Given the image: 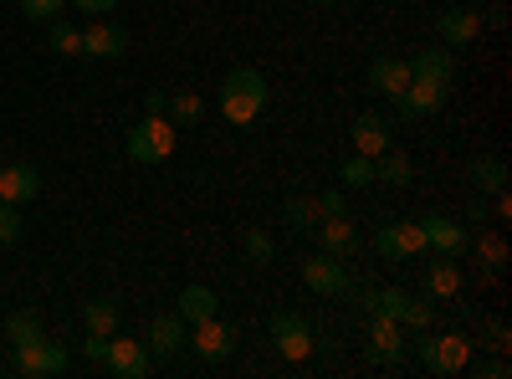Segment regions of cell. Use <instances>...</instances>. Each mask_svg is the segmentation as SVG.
<instances>
[{
  "instance_id": "1",
  "label": "cell",
  "mask_w": 512,
  "mask_h": 379,
  "mask_svg": "<svg viewBox=\"0 0 512 379\" xmlns=\"http://www.w3.org/2000/svg\"><path fill=\"white\" fill-rule=\"evenodd\" d=\"M262 108H267V77L256 67L226 72V82H221V118L236 123V129H246V123L262 118Z\"/></svg>"
},
{
  "instance_id": "11",
  "label": "cell",
  "mask_w": 512,
  "mask_h": 379,
  "mask_svg": "<svg viewBox=\"0 0 512 379\" xmlns=\"http://www.w3.org/2000/svg\"><path fill=\"white\" fill-rule=\"evenodd\" d=\"M374 246H379V257H384V262L425 257V231H420V221H400V226H384V231L374 236Z\"/></svg>"
},
{
  "instance_id": "10",
  "label": "cell",
  "mask_w": 512,
  "mask_h": 379,
  "mask_svg": "<svg viewBox=\"0 0 512 379\" xmlns=\"http://www.w3.org/2000/svg\"><path fill=\"white\" fill-rule=\"evenodd\" d=\"M369 359L374 364H400L405 359V323L369 313Z\"/></svg>"
},
{
  "instance_id": "2",
  "label": "cell",
  "mask_w": 512,
  "mask_h": 379,
  "mask_svg": "<svg viewBox=\"0 0 512 379\" xmlns=\"http://www.w3.org/2000/svg\"><path fill=\"white\" fill-rule=\"evenodd\" d=\"M175 144H180V129L164 113H144V123H134V129L123 134V149L134 164H164L175 154Z\"/></svg>"
},
{
  "instance_id": "30",
  "label": "cell",
  "mask_w": 512,
  "mask_h": 379,
  "mask_svg": "<svg viewBox=\"0 0 512 379\" xmlns=\"http://www.w3.org/2000/svg\"><path fill=\"white\" fill-rule=\"evenodd\" d=\"M477 262L497 277V272L507 267V241H502V236H482V241H477Z\"/></svg>"
},
{
  "instance_id": "26",
  "label": "cell",
  "mask_w": 512,
  "mask_h": 379,
  "mask_svg": "<svg viewBox=\"0 0 512 379\" xmlns=\"http://www.w3.org/2000/svg\"><path fill=\"white\" fill-rule=\"evenodd\" d=\"M200 113H205V103H200L195 93H175V98H169V108H164V118L175 123V129H190V123H200Z\"/></svg>"
},
{
  "instance_id": "41",
  "label": "cell",
  "mask_w": 512,
  "mask_h": 379,
  "mask_svg": "<svg viewBox=\"0 0 512 379\" xmlns=\"http://www.w3.org/2000/svg\"><path fill=\"white\" fill-rule=\"evenodd\" d=\"M164 108H169V93H159V88L144 93V113H164Z\"/></svg>"
},
{
  "instance_id": "18",
  "label": "cell",
  "mask_w": 512,
  "mask_h": 379,
  "mask_svg": "<svg viewBox=\"0 0 512 379\" xmlns=\"http://www.w3.org/2000/svg\"><path fill=\"white\" fill-rule=\"evenodd\" d=\"M384 149H390V123H384L379 113H359V118H354V154L379 159Z\"/></svg>"
},
{
  "instance_id": "5",
  "label": "cell",
  "mask_w": 512,
  "mask_h": 379,
  "mask_svg": "<svg viewBox=\"0 0 512 379\" xmlns=\"http://www.w3.org/2000/svg\"><path fill=\"white\" fill-rule=\"evenodd\" d=\"M103 369L118 374V379H144L154 369V354L144 349V339H123V333H113L108 354H103Z\"/></svg>"
},
{
  "instance_id": "21",
  "label": "cell",
  "mask_w": 512,
  "mask_h": 379,
  "mask_svg": "<svg viewBox=\"0 0 512 379\" xmlns=\"http://www.w3.org/2000/svg\"><path fill=\"white\" fill-rule=\"evenodd\" d=\"M318 246L328 251V257H338V262H349L354 251H359V231L344 221V216H333V221H323V231H318Z\"/></svg>"
},
{
  "instance_id": "34",
  "label": "cell",
  "mask_w": 512,
  "mask_h": 379,
  "mask_svg": "<svg viewBox=\"0 0 512 379\" xmlns=\"http://www.w3.org/2000/svg\"><path fill=\"white\" fill-rule=\"evenodd\" d=\"M246 257H251L256 267H262V262H272V236L251 226V231H246Z\"/></svg>"
},
{
  "instance_id": "16",
  "label": "cell",
  "mask_w": 512,
  "mask_h": 379,
  "mask_svg": "<svg viewBox=\"0 0 512 379\" xmlns=\"http://www.w3.org/2000/svg\"><path fill=\"white\" fill-rule=\"evenodd\" d=\"M436 26H441V41H446V47H466V41H477L482 16H477L472 6H451V11L436 16Z\"/></svg>"
},
{
  "instance_id": "43",
  "label": "cell",
  "mask_w": 512,
  "mask_h": 379,
  "mask_svg": "<svg viewBox=\"0 0 512 379\" xmlns=\"http://www.w3.org/2000/svg\"><path fill=\"white\" fill-rule=\"evenodd\" d=\"M472 6H487V0H472Z\"/></svg>"
},
{
  "instance_id": "31",
  "label": "cell",
  "mask_w": 512,
  "mask_h": 379,
  "mask_svg": "<svg viewBox=\"0 0 512 379\" xmlns=\"http://www.w3.org/2000/svg\"><path fill=\"white\" fill-rule=\"evenodd\" d=\"M11 241H21V205L0 200V246H11Z\"/></svg>"
},
{
  "instance_id": "8",
  "label": "cell",
  "mask_w": 512,
  "mask_h": 379,
  "mask_svg": "<svg viewBox=\"0 0 512 379\" xmlns=\"http://www.w3.org/2000/svg\"><path fill=\"white\" fill-rule=\"evenodd\" d=\"M446 93H451V88H441V82H420V77H410V88H405L400 98H390V103H395V113L410 123V118H431V113H441V108H446Z\"/></svg>"
},
{
  "instance_id": "19",
  "label": "cell",
  "mask_w": 512,
  "mask_h": 379,
  "mask_svg": "<svg viewBox=\"0 0 512 379\" xmlns=\"http://www.w3.org/2000/svg\"><path fill=\"white\" fill-rule=\"evenodd\" d=\"M36 190H41V175L31 164H6V170H0V200L26 205V200H36Z\"/></svg>"
},
{
  "instance_id": "7",
  "label": "cell",
  "mask_w": 512,
  "mask_h": 379,
  "mask_svg": "<svg viewBox=\"0 0 512 379\" xmlns=\"http://www.w3.org/2000/svg\"><path fill=\"white\" fill-rule=\"evenodd\" d=\"M272 344H277V354L282 359H308L313 354V328H308V318L303 313H277L272 318Z\"/></svg>"
},
{
  "instance_id": "17",
  "label": "cell",
  "mask_w": 512,
  "mask_h": 379,
  "mask_svg": "<svg viewBox=\"0 0 512 379\" xmlns=\"http://www.w3.org/2000/svg\"><path fill=\"white\" fill-rule=\"evenodd\" d=\"M405 62H410V77H420V82H441V88H451V77H456V57L441 52V47H425V52H415Z\"/></svg>"
},
{
  "instance_id": "25",
  "label": "cell",
  "mask_w": 512,
  "mask_h": 379,
  "mask_svg": "<svg viewBox=\"0 0 512 379\" xmlns=\"http://www.w3.org/2000/svg\"><path fill=\"white\" fill-rule=\"evenodd\" d=\"M472 185H477L482 195L507 190V164H502V159H492V154H487V159H477V164H472Z\"/></svg>"
},
{
  "instance_id": "37",
  "label": "cell",
  "mask_w": 512,
  "mask_h": 379,
  "mask_svg": "<svg viewBox=\"0 0 512 379\" xmlns=\"http://www.w3.org/2000/svg\"><path fill=\"white\" fill-rule=\"evenodd\" d=\"M487 333H492V349H507V344H512V328H507V318H492V323H487Z\"/></svg>"
},
{
  "instance_id": "23",
  "label": "cell",
  "mask_w": 512,
  "mask_h": 379,
  "mask_svg": "<svg viewBox=\"0 0 512 379\" xmlns=\"http://www.w3.org/2000/svg\"><path fill=\"white\" fill-rule=\"evenodd\" d=\"M82 323H88V333H103V339H113L118 323H123V313H118L113 298H93V303H82Z\"/></svg>"
},
{
  "instance_id": "14",
  "label": "cell",
  "mask_w": 512,
  "mask_h": 379,
  "mask_svg": "<svg viewBox=\"0 0 512 379\" xmlns=\"http://www.w3.org/2000/svg\"><path fill=\"white\" fill-rule=\"evenodd\" d=\"M420 231H425V251H441V257H461V251H466V226L461 221L425 216Z\"/></svg>"
},
{
  "instance_id": "33",
  "label": "cell",
  "mask_w": 512,
  "mask_h": 379,
  "mask_svg": "<svg viewBox=\"0 0 512 379\" xmlns=\"http://www.w3.org/2000/svg\"><path fill=\"white\" fill-rule=\"evenodd\" d=\"M21 11H26L31 21H47V26H52V21L67 11V0H21Z\"/></svg>"
},
{
  "instance_id": "20",
  "label": "cell",
  "mask_w": 512,
  "mask_h": 379,
  "mask_svg": "<svg viewBox=\"0 0 512 379\" xmlns=\"http://www.w3.org/2000/svg\"><path fill=\"white\" fill-rule=\"evenodd\" d=\"M175 303H180L175 313H180V318H185L190 328H195V323H205V318H216V308H221V298H216V292H210L205 282H190V287L180 292Z\"/></svg>"
},
{
  "instance_id": "38",
  "label": "cell",
  "mask_w": 512,
  "mask_h": 379,
  "mask_svg": "<svg viewBox=\"0 0 512 379\" xmlns=\"http://www.w3.org/2000/svg\"><path fill=\"white\" fill-rule=\"evenodd\" d=\"M82 354H88L93 364H103V354H108V339H103V333H88V344H82Z\"/></svg>"
},
{
  "instance_id": "15",
  "label": "cell",
  "mask_w": 512,
  "mask_h": 379,
  "mask_svg": "<svg viewBox=\"0 0 512 379\" xmlns=\"http://www.w3.org/2000/svg\"><path fill=\"white\" fill-rule=\"evenodd\" d=\"M123 47H128V31L123 26H113V21H93L88 31H82V57H123Z\"/></svg>"
},
{
  "instance_id": "9",
  "label": "cell",
  "mask_w": 512,
  "mask_h": 379,
  "mask_svg": "<svg viewBox=\"0 0 512 379\" xmlns=\"http://www.w3.org/2000/svg\"><path fill=\"white\" fill-rule=\"evenodd\" d=\"M185 344H190V323H185L180 313H159V318H149L144 349H149L154 359H169V354H180Z\"/></svg>"
},
{
  "instance_id": "36",
  "label": "cell",
  "mask_w": 512,
  "mask_h": 379,
  "mask_svg": "<svg viewBox=\"0 0 512 379\" xmlns=\"http://www.w3.org/2000/svg\"><path fill=\"white\" fill-rule=\"evenodd\" d=\"M72 6H77L82 16H113V6H118V0H72Z\"/></svg>"
},
{
  "instance_id": "6",
  "label": "cell",
  "mask_w": 512,
  "mask_h": 379,
  "mask_svg": "<svg viewBox=\"0 0 512 379\" xmlns=\"http://www.w3.org/2000/svg\"><path fill=\"white\" fill-rule=\"evenodd\" d=\"M303 282L318 292V298H344V292H354V272H349V262H338V257H313V262H303Z\"/></svg>"
},
{
  "instance_id": "32",
  "label": "cell",
  "mask_w": 512,
  "mask_h": 379,
  "mask_svg": "<svg viewBox=\"0 0 512 379\" xmlns=\"http://www.w3.org/2000/svg\"><path fill=\"white\" fill-rule=\"evenodd\" d=\"M282 216H287V226L308 231V226L318 221V205H313V200H287V210H282Z\"/></svg>"
},
{
  "instance_id": "39",
  "label": "cell",
  "mask_w": 512,
  "mask_h": 379,
  "mask_svg": "<svg viewBox=\"0 0 512 379\" xmlns=\"http://www.w3.org/2000/svg\"><path fill=\"white\" fill-rule=\"evenodd\" d=\"M477 374H482V379H507L512 369H507V359H482V364H477Z\"/></svg>"
},
{
  "instance_id": "13",
  "label": "cell",
  "mask_w": 512,
  "mask_h": 379,
  "mask_svg": "<svg viewBox=\"0 0 512 379\" xmlns=\"http://www.w3.org/2000/svg\"><path fill=\"white\" fill-rule=\"evenodd\" d=\"M369 88L379 98H400L410 88V62L405 57H374L369 62Z\"/></svg>"
},
{
  "instance_id": "35",
  "label": "cell",
  "mask_w": 512,
  "mask_h": 379,
  "mask_svg": "<svg viewBox=\"0 0 512 379\" xmlns=\"http://www.w3.org/2000/svg\"><path fill=\"white\" fill-rule=\"evenodd\" d=\"M313 205H318V216H323V221H333V216H344V210H349V205H344V190H318Z\"/></svg>"
},
{
  "instance_id": "40",
  "label": "cell",
  "mask_w": 512,
  "mask_h": 379,
  "mask_svg": "<svg viewBox=\"0 0 512 379\" xmlns=\"http://www.w3.org/2000/svg\"><path fill=\"white\" fill-rule=\"evenodd\" d=\"M477 16H482V26H492V31H502V26H507V11H502V6H492V0H487V11H477Z\"/></svg>"
},
{
  "instance_id": "24",
  "label": "cell",
  "mask_w": 512,
  "mask_h": 379,
  "mask_svg": "<svg viewBox=\"0 0 512 379\" xmlns=\"http://www.w3.org/2000/svg\"><path fill=\"white\" fill-rule=\"evenodd\" d=\"M374 180H384V185H400V190H405V185L415 180V164H410L400 149H384V154L374 159Z\"/></svg>"
},
{
  "instance_id": "28",
  "label": "cell",
  "mask_w": 512,
  "mask_h": 379,
  "mask_svg": "<svg viewBox=\"0 0 512 379\" xmlns=\"http://www.w3.org/2000/svg\"><path fill=\"white\" fill-rule=\"evenodd\" d=\"M36 333H41V313L36 308H21V313L6 318V339L11 344H26V339H36Z\"/></svg>"
},
{
  "instance_id": "42",
  "label": "cell",
  "mask_w": 512,
  "mask_h": 379,
  "mask_svg": "<svg viewBox=\"0 0 512 379\" xmlns=\"http://www.w3.org/2000/svg\"><path fill=\"white\" fill-rule=\"evenodd\" d=\"M313 6H333V0H313Z\"/></svg>"
},
{
  "instance_id": "22",
  "label": "cell",
  "mask_w": 512,
  "mask_h": 379,
  "mask_svg": "<svg viewBox=\"0 0 512 379\" xmlns=\"http://www.w3.org/2000/svg\"><path fill=\"white\" fill-rule=\"evenodd\" d=\"M461 292V272H456V257H441L431 262V272H425V298H436V303H451Z\"/></svg>"
},
{
  "instance_id": "27",
  "label": "cell",
  "mask_w": 512,
  "mask_h": 379,
  "mask_svg": "<svg viewBox=\"0 0 512 379\" xmlns=\"http://www.w3.org/2000/svg\"><path fill=\"white\" fill-rule=\"evenodd\" d=\"M338 180H344L349 190L374 185V159H369V154H349V159H344V170H338Z\"/></svg>"
},
{
  "instance_id": "29",
  "label": "cell",
  "mask_w": 512,
  "mask_h": 379,
  "mask_svg": "<svg viewBox=\"0 0 512 379\" xmlns=\"http://www.w3.org/2000/svg\"><path fill=\"white\" fill-rule=\"evenodd\" d=\"M52 52L62 57H82V31L72 21H52Z\"/></svg>"
},
{
  "instance_id": "12",
  "label": "cell",
  "mask_w": 512,
  "mask_h": 379,
  "mask_svg": "<svg viewBox=\"0 0 512 379\" xmlns=\"http://www.w3.org/2000/svg\"><path fill=\"white\" fill-rule=\"evenodd\" d=\"M231 349H236V328H231V323H221V318L195 323V354H200L205 364H226Z\"/></svg>"
},
{
  "instance_id": "4",
  "label": "cell",
  "mask_w": 512,
  "mask_h": 379,
  "mask_svg": "<svg viewBox=\"0 0 512 379\" xmlns=\"http://www.w3.org/2000/svg\"><path fill=\"white\" fill-rule=\"evenodd\" d=\"M67 364H72L67 344L47 339V333H36V339L16 344V369L31 374V379H57V374H67Z\"/></svg>"
},
{
  "instance_id": "3",
  "label": "cell",
  "mask_w": 512,
  "mask_h": 379,
  "mask_svg": "<svg viewBox=\"0 0 512 379\" xmlns=\"http://www.w3.org/2000/svg\"><path fill=\"white\" fill-rule=\"evenodd\" d=\"M420 364L431 374H461L466 364H472V344H466V333H425V339L415 344Z\"/></svg>"
}]
</instances>
